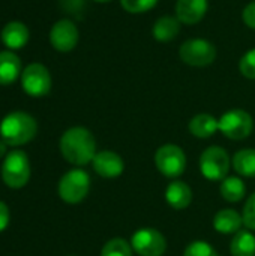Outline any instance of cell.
I'll list each match as a JSON object with an SVG mask.
<instances>
[{"instance_id":"cell-1","label":"cell","mask_w":255,"mask_h":256,"mask_svg":"<svg viewBox=\"0 0 255 256\" xmlns=\"http://www.w3.org/2000/svg\"><path fill=\"white\" fill-rule=\"evenodd\" d=\"M60 152L69 164L77 166L87 165L96 156L95 136L89 129L74 126L62 135Z\"/></svg>"},{"instance_id":"cell-2","label":"cell","mask_w":255,"mask_h":256,"mask_svg":"<svg viewBox=\"0 0 255 256\" xmlns=\"http://www.w3.org/2000/svg\"><path fill=\"white\" fill-rule=\"evenodd\" d=\"M36 132V120L24 111L9 112L0 123V138L12 147L27 144L35 138Z\"/></svg>"},{"instance_id":"cell-3","label":"cell","mask_w":255,"mask_h":256,"mask_svg":"<svg viewBox=\"0 0 255 256\" xmlns=\"http://www.w3.org/2000/svg\"><path fill=\"white\" fill-rule=\"evenodd\" d=\"M2 178L8 188L21 189L30 180V162L23 150H12L2 165Z\"/></svg>"},{"instance_id":"cell-4","label":"cell","mask_w":255,"mask_h":256,"mask_svg":"<svg viewBox=\"0 0 255 256\" xmlns=\"http://www.w3.org/2000/svg\"><path fill=\"white\" fill-rule=\"evenodd\" d=\"M179 57L183 63L192 68H206L216 58V46L203 38L185 40L179 48Z\"/></svg>"},{"instance_id":"cell-5","label":"cell","mask_w":255,"mask_h":256,"mask_svg":"<svg viewBox=\"0 0 255 256\" xmlns=\"http://www.w3.org/2000/svg\"><path fill=\"white\" fill-rule=\"evenodd\" d=\"M254 129V120L245 110H230L219 118V132L233 141H242L251 135Z\"/></svg>"},{"instance_id":"cell-6","label":"cell","mask_w":255,"mask_h":256,"mask_svg":"<svg viewBox=\"0 0 255 256\" xmlns=\"http://www.w3.org/2000/svg\"><path fill=\"white\" fill-rule=\"evenodd\" d=\"M155 166L167 178H177L185 172L186 154L176 144H164L155 153Z\"/></svg>"},{"instance_id":"cell-7","label":"cell","mask_w":255,"mask_h":256,"mask_svg":"<svg viewBox=\"0 0 255 256\" xmlns=\"http://www.w3.org/2000/svg\"><path fill=\"white\" fill-rule=\"evenodd\" d=\"M90 190V176L83 170L68 171L59 182V196L68 204L81 202Z\"/></svg>"},{"instance_id":"cell-8","label":"cell","mask_w":255,"mask_h":256,"mask_svg":"<svg viewBox=\"0 0 255 256\" xmlns=\"http://www.w3.org/2000/svg\"><path fill=\"white\" fill-rule=\"evenodd\" d=\"M230 156L222 147L210 146L200 156V171L207 180H224L230 171Z\"/></svg>"},{"instance_id":"cell-9","label":"cell","mask_w":255,"mask_h":256,"mask_svg":"<svg viewBox=\"0 0 255 256\" xmlns=\"http://www.w3.org/2000/svg\"><path fill=\"white\" fill-rule=\"evenodd\" d=\"M23 90L32 98H42L51 90V74L42 63H30L23 69L20 78Z\"/></svg>"},{"instance_id":"cell-10","label":"cell","mask_w":255,"mask_h":256,"mask_svg":"<svg viewBox=\"0 0 255 256\" xmlns=\"http://www.w3.org/2000/svg\"><path fill=\"white\" fill-rule=\"evenodd\" d=\"M129 243L138 256H162L167 250L165 237L155 228L137 230Z\"/></svg>"},{"instance_id":"cell-11","label":"cell","mask_w":255,"mask_h":256,"mask_svg":"<svg viewBox=\"0 0 255 256\" xmlns=\"http://www.w3.org/2000/svg\"><path fill=\"white\" fill-rule=\"evenodd\" d=\"M80 40V30L72 20L62 18L50 30V44L59 52L72 51Z\"/></svg>"},{"instance_id":"cell-12","label":"cell","mask_w":255,"mask_h":256,"mask_svg":"<svg viewBox=\"0 0 255 256\" xmlns=\"http://www.w3.org/2000/svg\"><path fill=\"white\" fill-rule=\"evenodd\" d=\"M92 165L95 172L104 178H116L125 171V162L122 156L110 150L98 152L92 160Z\"/></svg>"},{"instance_id":"cell-13","label":"cell","mask_w":255,"mask_h":256,"mask_svg":"<svg viewBox=\"0 0 255 256\" xmlns=\"http://www.w3.org/2000/svg\"><path fill=\"white\" fill-rule=\"evenodd\" d=\"M209 0H177L176 16L185 26L198 24L207 14Z\"/></svg>"},{"instance_id":"cell-14","label":"cell","mask_w":255,"mask_h":256,"mask_svg":"<svg viewBox=\"0 0 255 256\" xmlns=\"http://www.w3.org/2000/svg\"><path fill=\"white\" fill-rule=\"evenodd\" d=\"M0 38H2V42L6 46V50L17 51L27 45V42L30 39V32H29V27L23 21L14 20L3 26Z\"/></svg>"},{"instance_id":"cell-15","label":"cell","mask_w":255,"mask_h":256,"mask_svg":"<svg viewBox=\"0 0 255 256\" xmlns=\"http://www.w3.org/2000/svg\"><path fill=\"white\" fill-rule=\"evenodd\" d=\"M21 74L23 64L15 51H0V86L14 84L18 78H21Z\"/></svg>"},{"instance_id":"cell-16","label":"cell","mask_w":255,"mask_h":256,"mask_svg":"<svg viewBox=\"0 0 255 256\" xmlns=\"http://www.w3.org/2000/svg\"><path fill=\"white\" fill-rule=\"evenodd\" d=\"M165 201L174 210H185L192 202V190L185 182H173L165 189Z\"/></svg>"},{"instance_id":"cell-17","label":"cell","mask_w":255,"mask_h":256,"mask_svg":"<svg viewBox=\"0 0 255 256\" xmlns=\"http://www.w3.org/2000/svg\"><path fill=\"white\" fill-rule=\"evenodd\" d=\"M188 129L191 135L200 140H207L219 130V120L207 112H200L189 120Z\"/></svg>"},{"instance_id":"cell-18","label":"cell","mask_w":255,"mask_h":256,"mask_svg":"<svg viewBox=\"0 0 255 256\" xmlns=\"http://www.w3.org/2000/svg\"><path fill=\"white\" fill-rule=\"evenodd\" d=\"M242 224H243L242 214L233 208H224V210L218 212L213 218L215 231H218L219 234H224V236L239 232L242 228Z\"/></svg>"},{"instance_id":"cell-19","label":"cell","mask_w":255,"mask_h":256,"mask_svg":"<svg viewBox=\"0 0 255 256\" xmlns=\"http://www.w3.org/2000/svg\"><path fill=\"white\" fill-rule=\"evenodd\" d=\"M180 24L182 22L177 20V16L164 15V16L158 18L152 27L153 39L158 42H170V40L176 39L180 32Z\"/></svg>"},{"instance_id":"cell-20","label":"cell","mask_w":255,"mask_h":256,"mask_svg":"<svg viewBox=\"0 0 255 256\" xmlns=\"http://www.w3.org/2000/svg\"><path fill=\"white\" fill-rule=\"evenodd\" d=\"M231 256H255V236L249 230H240L234 234L230 244Z\"/></svg>"},{"instance_id":"cell-21","label":"cell","mask_w":255,"mask_h":256,"mask_svg":"<svg viewBox=\"0 0 255 256\" xmlns=\"http://www.w3.org/2000/svg\"><path fill=\"white\" fill-rule=\"evenodd\" d=\"M219 194L227 202H239L246 195V186L239 177H227L219 186Z\"/></svg>"},{"instance_id":"cell-22","label":"cell","mask_w":255,"mask_h":256,"mask_svg":"<svg viewBox=\"0 0 255 256\" xmlns=\"http://www.w3.org/2000/svg\"><path fill=\"white\" fill-rule=\"evenodd\" d=\"M233 166L242 177H255V148H242L233 156Z\"/></svg>"},{"instance_id":"cell-23","label":"cell","mask_w":255,"mask_h":256,"mask_svg":"<svg viewBox=\"0 0 255 256\" xmlns=\"http://www.w3.org/2000/svg\"><path fill=\"white\" fill-rule=\"evenodd\" d=\"M132 252L131 243L125 238H111L104 244L101 256H132Z\"/></svg>"},{"instance_id":"cell-24","label":"cell","mask_w":255,"mask_h":256,"mask_svg":"<svg viewBox=\"0 0 255 256\" xmlns=\"http://www.w3.org/2000/svg\"><path fill=\"white\" fill-rule=\"evenodd\" d=\"M159 0H120L122 8L128 12V14H146L149 10H152Z\"/></svg>"},{"instance_id":"cell-25","label":"cell","mask_w":255,"mask_h":256,"mask_svg":"<svg viewBox=\"0 0 255 256\" xmlns=\"http://www.w3.org/2000/svg\"><path fill=\"white\" fill-rule=\"evenodd\" d=\"M183 256H219V254L207 242L197 240L186 246Z\"/></svg>"},{"instance_id":"cell-26","label":"cell","mask_w":255,"mask_h":256,"mask_svg":"<svg viewBox=\"0 0 255 256\" xmlns=\"http://www.w3.org/2000/svg\"><path fill=\"white\" fill-rule=\"evenodd\" d=\"M239 70L240 74L248 78V80H255V48L246 51L240 60H239Z\"/></svg>"},{"instance_id":"cell-27","label":"cell","mask_w":255,"mask_h":256,"mask_svg":"<svg viewBox=\"0 0 255 256\" xmlns=\"http://www.w3.org/2000/svg\"><path fill=\"white\" fill-rule=\"evenodd\" d=\"M242 218H243V225L248 230L255 231V192L246 200Z\"/></svg>"},{"instance_id":"cell-28","label":"cell","mask_w":255,"mask_h":256,"mask_svg":"<svg viewBox=\"0 0 255 256\" xmlns=\"http://www.w3.org/2000/svg\"><path fill=\"white\" fill-rule=\"evenodd\" d=\"M242 20L249 28L255 30V0L245 6V9L242 12Z\"/></svg>"},{"instance_id":"cell-29","label":"cell","mask_w":255,"mask_h":256,"mask_svg":"<svg viewBox=\"0 0 255 256\" xmlns=\"http://www.w3.org/2000/svg\"><path fill=\"white\" fill-rule=\"evenodd\" d=\"M9 225V208L5 202L0 201V232Z\"/></svg>"},{"instance_id":"cell-30","label":"cell","mask_w":255,"mask_h":256,"mask_svg":"<svg viewBox=\"0 0 255 256\" xmlns=\"http://www.w3.org/2000/svg\"><path fill=\"white\" fill-rule=\"evenodd\" d=\"M62 6L66 9V12L74 14L75 10H80L83 6V0H60Z\"/></svg>"},{"instance_id":"cell-31","label":"cell","mask_w":255,"mask_h":256,"mask_svg":"<svg viewBox=\"0 0 255 256\" xmlns=\"http://www.w3.org/2000/svg\"><path fill=\"white\" fill-rule=\"evenodd\" d=\"M6 148H8V144L0 138V158H3L6 154Z\"/></svg>"},{"instance_id":"cell-32","label":"cell","mask_w":255,"mask_h":256,"mask_svg":"<svg viewBox=\"0 0 255 256\" xmlns=\"http://www.w3.org/2000/svg\"><path fill=\"white\" fill-rule=\"evenodd\" d=\"M93 2H98V3H108V2H111V0H93Z\"/></svg>"}]
</instances>
